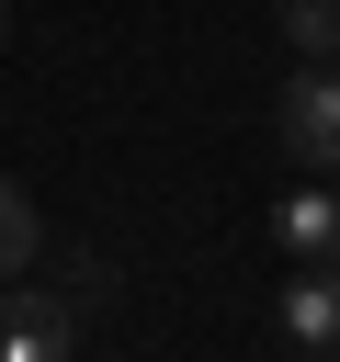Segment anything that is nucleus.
Instances as JSON below:
<instances>
[{
    "instance_id": "nucleus-6",
    "label": "nucleus",
    "mask_w": 340,
    "mask_h": 362,
    "mask_svg": "<svg viewBox=\"0 0 340 362\" xmlns=\"http://www.w3.org/2000/svg\"><path fill=\"white\" fill-rule=\"evenodd\" d=\"M0 23H11V11H0Z\"/></svg>"
},
{
    "instance_id": "nucleus-1",
    "label": "nucleus",
    "mask_w": 340,
    "mask_h": 362,
    "mask_svg": "<svg viewBox=\"0 0 340 362\" xmlns=\"http://www.w3.org/2000/svg\"><path fill=\"white\" fill-rule=\"evenodd\" d=\"M272 136H283L295 170H340V68H329V57H306V68L272 90Z\"/></svg>"
},
{
    "instance_id": "nucleus-3",
    "label": "nucleus",
    "mask_w": 340,
    "mask_h": 362,
    "mask_svg": "<svg viewBox=\"0 0 340 362\" xmlns=\"http://www.w3.org/2000/svg\"><path fill=\"white\" fill-rule=\"evenodd\" d=\"M272 238L295 260H340V192H283L272 204Z\"/></svg>"
},
{
    "instance_id": "nucleus-5",
    "label": "nucleus",
    "mask_w": 340,
    "mask_h": 362,
    "mask_svg": "<svg viewBox=\"0 0 340 362\" xmlns=\"http://www.w3.org/2000/svg\"><path fill=\"white\" fill-rule=\"evenodd\" d=\"M283 45H295V57H329V68H340V0H283Z\"/></svg>"
},
{
    "instance_id": "nucleus-2",
    "label": "nucleus",
    "mask_w": 340,
    "mask_h": 362,
    "mask_svg": "<svg viewBox=\"0 0 340 362\" xmlns=\"http://www.w3.org/2000/svg\"><path fill=\"white\" fill-rule=\"evenodd\" d=\"M79 294H0V362H45V351H68L79 339Z\"/></svg>"
},
{
    "instance_id": "nucleus-4",
    "label": "nucleus",
    "mask_w": 340,
    "mask_h": 362,
    "mask_svg": "<svg viewBox=\"0 0 340 362\" xmlns=\"http://www.w3.org/2000/svg\"><path fill=\"white\" fill-rule=\"evenodd\" d=\"M34 249H45V215H34V192H11V181H0V283H23V272H34Z\"/></svg>"
}]
</instances>
